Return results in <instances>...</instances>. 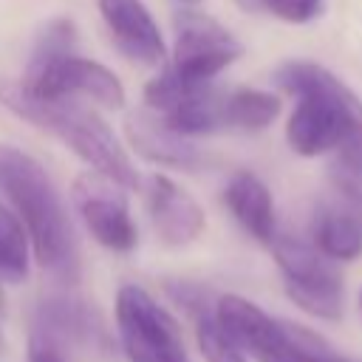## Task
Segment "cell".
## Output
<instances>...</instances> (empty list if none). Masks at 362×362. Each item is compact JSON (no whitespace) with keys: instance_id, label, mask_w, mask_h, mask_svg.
Segmentation results:
<instances>
[{"instance_id":"obj_1","label":"cell","mask_w":362,"mask_h":362,"mask_svg":"<svg viewBox=\"0 0 362 362\" xmlns=\"http://www.w3.org/2000/svg\"><path fill=\"white\" fill-rule=\"evenodd\" d=\"M277 85L297 96L286 124L297 156L339 153V167L362 173V102L331 71L314 62H288L274 74Z\"/></svg>"},{"instance_id":"obj_2","label":"cell","mask_w":362,"mask_h":362,"mask_svg":"<svg viewBox=\"0 0 362 362\" xmlns=\"http://www.w3.org/2000/svg\"><path fill=\"white\" fill-rule=\"evenodd\" d=\"M0 102L17 116L34 122L37 127L54 133L65 141L82 161H88L96 173L107 175L119 187H136L139 175L119 147L110 127L88 107L74 102L71 96H40L28 90L23 82L0 79Z\"/></svg>"},{"instance_id":"obj_3","label":"cell","mask_w":362,"mask_h":362,"mask_svg":"<svg viewBox=\"0 0 362 362\" xmlns=\"http://www.w3.org/2000/svg\"><path fill=\"white\" fill-rule=\"evenodd\" d=\"M0 192L14 204L42 269L74 277L76 252L71 223L45 170L17 147L0 144Z\"/></svg>"},{"instance_id":"obj_4","label":"cell","mask_w":362,"mask_h":362,"mask_svg":"<svg viewBox=\"0 0 362 362\" xmlns=\"http://www.w3.org/2000/svg\"><path fill=\"white\" fill-rule=\"evenodd\" d=\"M215 314L229 337L257 362H334L331 345L305 325L274 320L238 294L215 300Z\"/></svg>"},{"instance_id":"obj_5","label":"cell","mask_w":362,"mask_h":362,"mask_svg":"<svg viewBox=\"0 0 362 362\" xmlns=\"http://www.w3.org/2000/svg\"><path fill=\"white\" fill-rule=\"evenodd\" d=\"M274 260L286 280V294L317 320H339L342 317V274L331 257H325L317 246L291 238H272Z\"/></svg>"},{"instance_id":"obj_6","label":"cell","mask_w":362,"mask_h":362,"mask_svg":"<svg viewBox=\"0 0 362 362\" xmlns=\"http://www.w3.org/2000/svg\"><path fill=\"white\" fill-rule=\"evenodd\" d=\"M116 322L130 362H189L175 320L144 288L124 286L119 291Z\"/></svg>"},{"instance_id":"obj_7","label":"cell","mask_w":362,"mask_h":362,"mask_svg":"<svg viewBox=\"0 0 362 362\" xmlns=\"http://www.w3.org/2000/svg\"><path fill=\"white\" fill-rule=\"evenodd\" d=\"M23 85L40 96H88L105 107L124 105V88L113 71L99 62L62 54L54 59H34Z\"/></svg>"},{"instance_id":"obj_8","label":"cell","mask_w":362,"mask_h":362,"mask_svg":"<svg viewBox=\"0 0 362 362\" xmlns=\"http://www.w3.org/2000/svg\"><path fill=\"white\" fill-rule=\"evenodd\" d=\"M240 57L235 37L201 11H181L175 17L173 71L192 82H209Z\"/></svg>"},{"instance_id":"obj_9","label":"cell","mask_w":362,"mask_h":362,"mask_svg":"<svg viewBox=\"0 0 362 362\" xmlns=\"http://www.w3.org/2000/svg\"><path fill=\"white\" fill-rule=\"evenodd\" d=\"M116 181L102 173H85L74 181V204L88 226V232L113 252H127L136 246V226L130 221L124 195L116 192Z\"/></svg>"},{"instance_id":"obj_10","label":"cell","mask_w":362,"mask_h":362,"mask_svg":"<svg viewBox=\"0 0 362 362\" xmlns=\"http://www.w3.org/2000/svg\"><path fill=\"white\" fill-rule=\"evenodd\" d=\"M99 11L116 48L124 57L144 65L164 59V40L141 0H99Z\"/></svg>"},{"instance_id":"obj_11","label":"cell","mask_w":362,"mask_h":362,"mask_svg":"<svg viewBox=\"0 0 362 362\" xmlns=\"http://www.w3.org/2000/svg\"><path fill=\"white\" fill-rule=\"evenodd\" d=\"M147 206L153 229L170 246H184L195 240L204 229V209L198 206V201L178 184H173L167 175H150Z\"/></svg>"},{"instance_id":"obj_12","label":"cell","mask_w":362,"mask_h":362,"mask_svg":"<svg viewBox=\"0 0 362 362\" xmlns=\"http://www.w3.org/2000/svg\"><path fill=\"white\" fill-rule=\"evenodd\" d=\"M124 133L136 153L156 164L189 170L201 161L198 150L184 139V133L173 130L158 113H130L124 122Z\"/></svg>"},{"instance_id":"obj_13","label":"cell","mask_w":362,"mask_h":362,"mask_svg":"<svg viewBox=\"0 0 362 362\" xmlns=\"http://www.w3.org/2000/svg\"><path fill=\"white\" fill-rule=\"evenodd\" d=\"M226 206L229 212L238 218V223L257 238L260 243H272L274 232V204H272V192L269 187L252 175V173H238L232 175V181L226 184Z\"/></svg>"},{"instance_id":"obj_14","label":"cell","mask_w":362,"mask_h":362,"mask_svg":"<svg viewBox=\"0 0 362 362\" xmlns=\"http://www.w3.org/2000/svg\"><path fill=\"white\" fill-rule=\"evenodd\" d=\"M314 246L334 263L356 260L362 255V215L351 206L320 209L314 221Z\"/></svg>"},{"instance_id":"obj_15","label":"cell","mask_w":362,"mask_h":362,"mask_svg":"<svg viewBox=\"0 0 362 362\" xmlns=\"http://www.w3.org/2000/svg\"><path fill=\"white\" fill-rule=\"evenodd\" d=\"M280 116V99L266 90L240 88L223 96V124L240 130H263Z\"/></svg>"},{"instance_id":"obj_16","label":"cell","mask_w":362,"mask_h":362,"mask_svg":"<svg viewBox=\"0 0 362 362\" xmlns=\"http://www.w3.org/2000/svg\"><path fill=\"white\" fill-rule=\"evenodd\" d=\"M37 325H45L62 339H79V342H93L99 339V325L93 314L74 300H45L37 314Z\"/></svg>"},{"instance_id":"obj_17","label":"cell","mask_w":362,"mask_h":362,"mask_svg":"<svg viewBox=\"0 0 362 362\" xmlns=\"http://www.w3.org/2000/svg\"><path fill=\"white\" fill-rule=\"evenodd\" d=\"M28 274V232L23 221L0 204V277L23 280Z\"/></svg>"},{"instance_id":"obj_18","label":"cell","mask_w":362,"mask_h":362,"mask_svg":"<svg viewBox=\"0 0 362 362\" xmlns=\"http://www.w3.org/2000/svg\"><path fill=\"white\" fill-rule=\"evenodd\" d=\"M192 320H195V339H198V348L206 356V362H246L240 345L221 325L215 305L192 314Z\"/></svg>"},{"instance_id":"obj_19","label":"cell","mask_w":362,"mask_h":362,"mask_svg":"<svg viewBox=\"0 0 362 362\" xmlns=\"http://www.w3.org/2000/svg\"><path fill=\"white\" fill-rule=\"evenodd\" d=\"M71 48H74V25L68 20H54L40 37L34 59H54V57L71 54Z\"/></svg>"},{"instance_id":"obj_20","label":"cell","mask_w":362,"mask_h":362,"mask_svg":"<svg viewBox=\"0 0 362 362\" xmlns=\"http://www.w3.org/2000/svg\"><path fill=\"white\" fill-rule=\"evenodd\" d=\"M62 342L65 339L48 331L45 325H34L28 339V362H65Z\"/></svg>"},{"instance_id":"obj_21","label":"cell","mask_w":362,"mask_h":362,"mask_svg":"<svg viewBox=\"0 0 362 362\" xmlns=\"http://www.w3.org/2000/svg\"><path fill=\"white\" fill-rule=\"evenodd\" d=\"M263 6L286 23H308L320 14L322 0H263Z\"/></svg>"},{"instance_id":"obj_22","label":"cell","mask_w":362,"mask_h":362,"mask_svg":"<svg viewBox=\"0 0 362 362\" xmlns=\"http://www.w3.org/2000/svg\"><path fill=\"white\" fill-rule=\"evenodd\" d=\"M167 294H170V297H173L189 317L215 305L212 297H209V291L201 288V286H195V283H167Z\"/></svg>"},{"instance_id":"obj_23","label":"cell","mask_w":362,"mask_h":362,"mask_svg":"<svg viewBox=\"0 0 362 362\" xmlns=\"http://www.w3.org/2000/svg\"><path fill=\"white\" fill-rule=\"evenodd\" d=\"M334 184H337V189L342 192L345 204L362 215V173L337 164V167H334Z\"/></svg>"},{"instance_id":"obj_24","label":"cell","mask_w":362,"mask_h":362,"mask_svg":"<svg viewBox=\"0 0 362 362\" xmlns=\"http://www.w3.org/2000/svg\"><path fill=\"white\" fill-rule=\"evenodd\" d=\"M238 6H240V8H246V11H255V8H260V6H263V0H238Z\"/></svg>"},{"instance_id":"obj_25","label":"cell","mask_w":362,"mask_h":362,"mask_svg":"<svg viewBox=\"0 0 362 362\" xmlns=\"http://www.w3.org/2000/svg\"><path fill=\"white\" fill-rule=\"evenodd\" d=\"M3 308H6V297H3V288H0V314H3Z\"/></svg>"},{"instance_id":"obj_26","label":"cell","mask_w":362,"mask_h":362,"mask_svg":"<svg viewBox=\"0 0 362 362\" xmlns=\"http://www.w3.org/2000/svg\"><path fill=\"white\" fill-rule=\"evenodd\" d=\"M6 351V337H3V331H0V354Z\"/></svg>"},{"instance_id":"obj_27","label":"cell","mask_w":362,"mask_h":362,"mask_svg":"<svg viewBox=\"0 0 362 362\" xmlns=\"http://www.w3.org/2000/svg\"><path fill=\"white\" fill-rule=\"evenodd\" d=\"M181 3H201V0H181Z\"/></svg>"},{"instance_id":"obj_28","label":"cell","mask_w":362,"mask_h":362,"mask_svg":"<svg viewBox=\"0 0 362 362\" xmlns=\"http://www.w3.org/2000/svg\"><path fill=\"white\" fill-rule=\"evenodd\" d=\"M359 303H362V291H359Z\"/></svg>"}]
</instances>
